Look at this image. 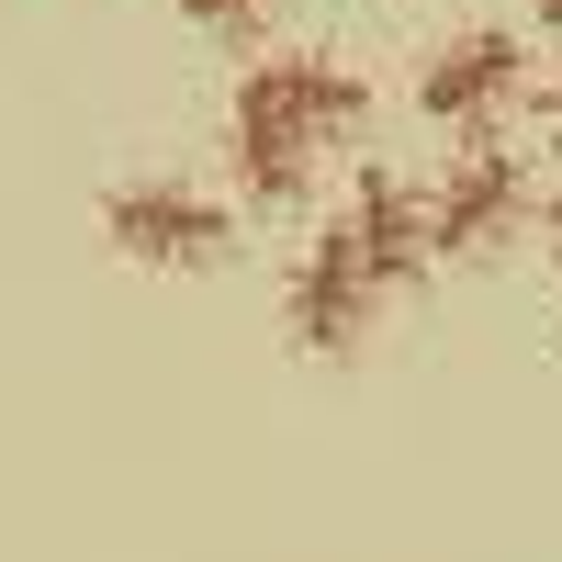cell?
<instances>
[{
  "label": "cell",
  "mask_w": 562,
  "mask_h": 562,
  "mask_svg": "<svg viewBox=\"0 0 562 562\" xmlns=\"http://www.w3.org/2000/svg\"><path fill=\"white\" fill-rule=\"evenodd\" d=\"M371 113V79L349 68V57H259L248 79H237V180L259 203H293L304 192V158L326 147V135H349Z\"/></svg>",
  "instance_id": "1"
},
{
  "label": "cell",
  "mask_w": 562,
  "mask_h": 562,
  "mask_svg": "<svg viewBox=\"0 0 562 562\" xmlns=\"http://www.w3.org/2000/svg\"><path fill=\"white\" fill-rule=\"evenodd\" d=\"M102 237L124 259H147V270H214L225 248H237V214H225L214 192H192V180H124V192L102 203Z\"/></svg>",
  "instance_id": "2"
},
{
  "label": "cell",
  "mask_w": 562,
  "mask_h": 562,
  "mask_svg": "<svg viewBox=\"0 0 562 562\" xmlns=\"http://www.w3.org/2000/svg\"><path fill=\"white\" fill-rule=\"evenodd\" d=\"M518 225H529V169L506 158V147H473V158L439 180V203H428V248L439 259H495Z\"/></svg>",
  "instance_id": "3"
},
{
  "label": "cell",
  "mask_w": 562,
  "mask_h": 562,
  "mask_svg": "<svg viewBox=\"0 0 562 562\" xmlns=\"http://www.w3.org/2000/svg\"><path fill=\"white\" fill-rule=\"evenodd\" d=\"M360 315H371V259H360L349 214H338V225L304 248V281H293V338H304L315 360H349V349H360Z\"/></svg>",
  "instance_id": "4"
},
{
  "label": "cell",
  "mask_w": 562,
  "mask_h": 562,
  "mask_svg": "<svg viewBox=\"0 0 562 562\" xmlns=\"http://www.w3.org/2000/svg\"><path fill=\"white\" fill-rule=\"evenodd\" d=\"M529 90V45L518 34H450L428 68H416V102L439 124H495L506 102Z\"/></svg>",
  "instance_id": "5"
},
{
  "label": "cell",
  "mask_w": 562,
  "mask_h": 562,
  "mask_svg": "<svg viewBox=\"0 0 562 562\" xmlns=\"http://www.w3.org/2000/svg\"><path fill=\"white\" fill-rule=\"evenodd\" d=\"M349 237H360V259H371V293H405V281L439 270V248H428V203H416L394 169H360V192H349Z\"/></svg>",
  "instance_id": "6"
},
{
  "label": "cell",
  "mask_w": 562,
  "mask_h": 562,
  "mask_svg": "<svg viewBox=\"0 0 562 562\" xmlns=\"http://www.w3.org/2000/svg\"><path fill=\"white\" fill-rule=\"evenodd\" d=\"M180 12H192L203 34H259V23H270V0H180Z\"/></svg>",
  "instance_id": "7"
},
{
  "label": "cell",
  "mask_w": 562,
  "mask_h": 562,
  "mask_svg": "<svg viewBox=\"0 0 562 562\" xmlns=\"http://www.w3.org/2000/svg\"><path fill=\"white\" fill-rule=\"evenodd\" d=\"M529 12H540V23H562V0H529Z\"/></svg>",
  "instance_id": "8"
},
{
  "label": "cell",
  "mask_w": 562,
  "mask_h": 562,
  "mask_svg": "<svg viewBox=\"0 0 562 562\" xmlns=\"http://www.w3.org/2000/svg\"><path fill=\"white\" fill-rule=\"evenodd\" d=\"M551 237H562V203H551Z\"/></svg>",
  "instance_id": "9"
},
{
  "label": "cell",
  "mask_w": 562,
  "mask_h": 562,
  "mask_svg": "<svg viewBox=\"0 0 562 562\" xmlns=\"http://www.w3.org/2000/svg\"><path fill=\"white\" fill-rule=\"evenodd\" d=\"M551 147H562V124H551Z\"/></svg>",
  "instance_id": "10"
}]
</instances>
